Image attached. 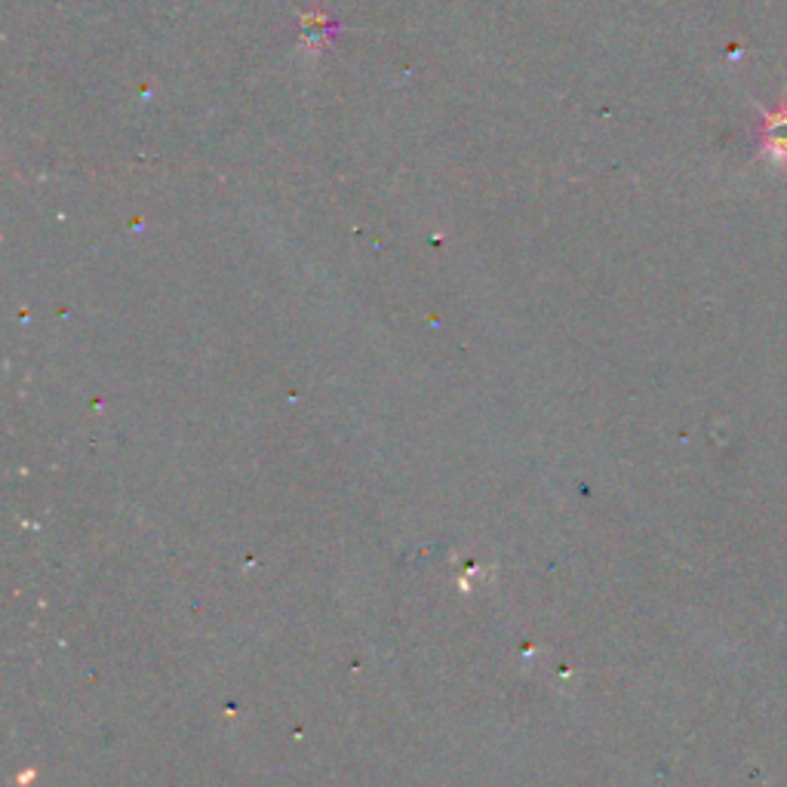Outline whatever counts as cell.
<instances>
[{
    "label": "cell",
    "instance_id": "6da1fadb",
    "mask_svg": "<svg viewBox=\"0 0 787 787\" xmlns=\"http://www.w3.org/2000/svg\"><path fill=\"white\" fill-rule=\"evenodd\" d=\"M760 111H763V154L769 157L775 170H784L787 167V90L775 111L769 108Z\"/></svg>",
    "mask_w": 787,
    "mask_h": 787
}]
</instances>
